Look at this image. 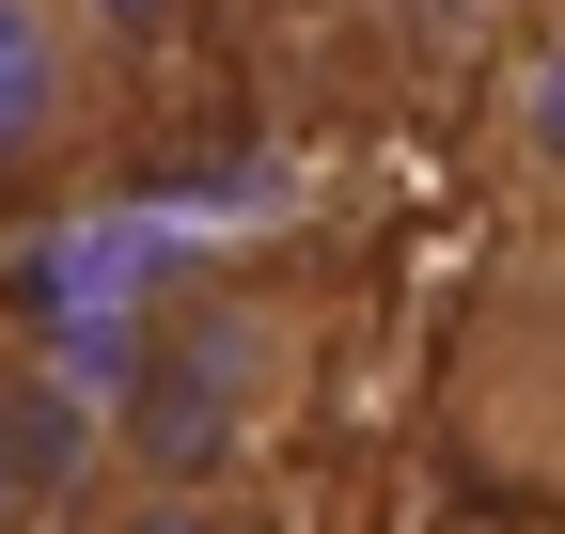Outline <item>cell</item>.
Returning <instances> with one entry per match:
<instances>
[{
	"label": "cell",
	"mask_w": 565,
	"mask_h": 534,
	"mask_svg": "<svg viewBox=\"0 0 565 534\" xmlns=\"http://www.w3.org/2000/svg\"><path fill=\"white\" fill-rule=\"evenodd\" d=\"M110 472L158 488H267V456L315 425L330 393V314L282 267H189L173 299H141L110 346Z\"/></svg>",
	"instance_id": "1"
},
{
	"label": "cell",
	"mask_w": 565,
	"mask_h": 534,
	"mask_svg": "<svg viewBox=\"0 0 565 534\" xmlns=\"http://www.w3.org/2000/svg\"><path fill=\"white\" fill-rule=\"evenodd\" d=\"M110 95H126V63L79 0H0V205H47L110 142Z\"/></svg>",
	"instance_id": "2"
},
{
	"label": "cell",
	"mask_w": 565,
	"mask_h": 534,
	"mask_svg": "<svg viewBox=\"0 0 565 534\" xmlns=\"http://www.w3.org/2000/svg\"><path fill=\"white\" fill-rule=\"evenodd\" d=\"M110 488V393L63 377V346L0 330V534H63Z\"/></svg>",
	"instance_id": "3"
},
{
	"label": "cell",
	"mask_w": 565,
	"mask_h": 534,
	"mask_svg": "<svg viewBox=\"0 0 565 534\" xmlns=\"http://www.w3.org/2000/svg\"><path fill=\"white\" fill-rule=\"evenodd\" d=\"M487 189H503L519 252L565 267V0L487 63Z\"/></svg>",
	"instance_id": "4"
},
{
	"label": "cell",
	"mask_w": 565,
	"mask_h": 534,
	"mask_svg": "<svg viewBox=\"0 0 565 534\" xmlns=\"http://www.w3.org/2000/svg\"><path fill=\"white\" fill-rule=\"evenodd\" d=\"M63 534H282V488H158V472H110Z\"/></svg>",
	"instance_id": "5"
}]
</instances>
